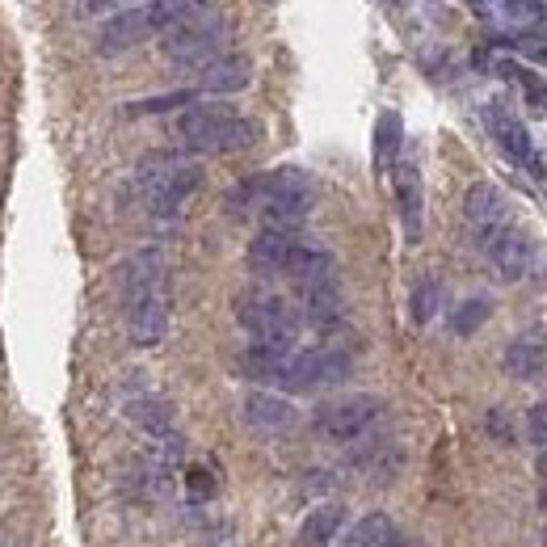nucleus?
I'll use <instances>...</instances> for the list:
<instances>
[{
    "label": "nucleus",
    "mask_w": 547,
    "mask_h": 547,
    "mask_svg": "<svg viewBox=\"0 0 547 547\" xmlns=\"http://www.w3.org/2000/svg\"><path fill=\"white\" fill-rule=\"evenodd\" d=\"M118 291H123L127 337L139 350H152L169 337L173 295H169V266L160 249H139L118 270Z\"/></svg>",
    "instance_id": "f257e3e1"
},
{
    "label": "nucleus",
    "mask_w": 547,
    "mask_h": 547,
    "mask_svg": "<svg viewBox=\"0 0 547 547\" xmlns=\"http://www.w3.org/2000/svg\"><path fill=\"white\" fill-rule=\"evenodd\" d=\"M316 207V181L303 169H270V173H253L240 177L228 190V211L236 219L257 215L261 228H287L299 232L303 219Z\"/></svg>",
    "instance_id": "f03ea898"
},
{
    "label": "nucleus",
    "mask_w": 547,
    "mask_h": 547,
    "mask_svg": "<svg viewBox=\"0 0 547 547\" xmlns=\"http://www.w3.org/2000/svg\"><path fill=\"white\" fill-rule=\"evenodd\" d=\"M173 139L198 156H232L261 144V123L228 106H186L173 123Z\"/></svg>",
    "instance_id": "7ed1b4c3"
},
{
    "label": "nucleus",
    "mask_w": 547,
    "mask_h": 547,
    "mask_svg": "<svg viewBox=\"0 0 547 547\" xmlns=\"http://www.w3.org/2000/svg\"><path fill=\"white\" fill-rule=\"evenodd\" d=\"M198 186H202V169L177 152L144 156V165L135 169V194L160 219H173L198 194Z\"/></svg>",
    "instance_id": "20e7f679"
},
{
    "label": "nucleus",
    "mask_w": 547,
    "mask_h": 547,
    "mask_svg": "<svg viewBox=\"0 0 547 547\" xmlns=\"http://www.w3.org/2000/svg\"><path fill=\"white\" fill-rule=\"evenodd\" d=\"M232 312L240 320V329H245L257 346L295 350L299 329H303V316L278 291H270V287H245V291L236 295Z\"/></svg>",
    "instance_id": "39448f33"
},
{
    "label": "nucleus",
    "mask_w": 547,
    "mask_h": 547,
    "mask_svg": "<svg viewBox=\"0 0 547 547\" xmlns=\"http://www.w3.org/2000/svg\"><path fill=\"white\" fill-rule=\"evenodd\" d=\"M224 47H228V26L207 9L186 17V22L169 26V34H165V59L177 68H194V72L207 68L211 59L228 55Z\"/></svg>",
    "instance_id": "423d86ee"
},
{
    "label": "nucleus",
    "mask_w": 547,
    "mask_h": 547,
    "mask_svg": "<svg viewBox=\"0 0 547 547\" xmlns=\"http://www.w3.org/2000/svg\"><path fill=\"white\" fill-rule=\"evenodd\" d=\"M354 375V354L341 346H316V350H299L287 358V371H282L278 388L282 392H324L337 388Z\"/></svg>",
    "instance_id": "0eeeda50"
},
{
    "label": "nucleus",
    "mask_w": 547,
    "mask_h": 547,
    "mask_svg": "<svg viewBox=\"0 0 547 547\" xmlns=\"http://www.w3.org/2000/svg\"><path fill=\"white\" fill-rule=\"evenodd\" d=\"M383 417V396L375 392H354V396H337L329 404H320L312 425L320 438L329 442H354L371 430V425Z\"/></svg>",
    "instance_id": "6e6552de"
},
{
    "label": "nucleus",
    "mask_w": 547,
    "mask_h": 547,
    "mask_svg": "<svg viewBox=\"0 0 547 547\" xmlns=\"http://www.w3.org/2000/svg\"><path fill=\"white\" fill-rule=\"evenodd\" d=\"M476 240H480V253H484V261H489V270L501 282L526 278V270H531V261H535V240L526 236L518 224H501V228L484 232Z\"/></svg>",
    "instance_id": "1a4fd4ad"
},
{
    "label": "nucleus",
    "mask_w": 547,
    "mask_h": 547,
    "mask_svg": "<svg viewBox=\"0 0 547 547\" xmlns=\"http://www.w3.org/2000/svg\"><path fill=\"white\" fill-rule=\"evenodd\" d=\"M392 190H396V211H400V228L404 240L417 245L421 228H425V190H421V169L409 160H396L392 169Z\"/></svg>",
    "instance_id": "9d476101"
},
{
    "label": "nucleus",
    "mask_w": 547,
    "mask_h": 547,
    "mask_svg": "<svg viewBox=\"0 0 547 547\" xmlns=\"http://www.w3.org/2000/svg\"><path fill=\"white\" fill-rule=\"evenodd\" d=\"M240 417H245V425L257 434H291L299 425V409L287 396H274V392H261V388L240 400Z\"/></svg>",
    "instance_id": "9b49d317"
},
{
    "label": "nucleus",
    "mask_w": 547,
    "mask_h": 547,
    "mask_svg": "<svg viewBox=\"0 0 547 547\" xmlns=\"http://www.w3.org/2000/svg\"><path fill=\"white\" fill-rule=\"evenodd\" d=\"M463 215H468V228L476 236L493 232L501 224H514L510 198H505V190L497 186V181H476V186L468 190V198H463Z\"/></svg>",
    "instance_id": "f8f14e48"
},
{
    "label": "nucleus",
    "mask_w": 547,
    "mask_h": 547,
    "mask_svg": "<svg viewBox=\"0 0 547 547\" xmlns=\"http://www.w3.org/2000/svg\"><path fill=\"white\" fill-rule=\"evenodd\" d=\"M295 245H299V232H287V228H261V232L249 240L245 261H249V270L261 274V278L287 274Z\"/></svg>",
    "instance_id": "ddd939ff"
},
{
    "label": "nucleus",
    "mask_w": 547,
    "mask_h": 547,
    "mask_svg": "<svg viewBox=\"0 0 547 547\" xmlns=\"http://www.w3.org/2000/svg\"><path fill=\"white\" fill-rule=\"evenodd\" d=\"M484 123H489L493 139L501 144V152L514 160V165L543 173V169H539V156H535V144H531V131H526L514 114H505L501 106H489V110H484Z\"/></svg>",
    "instance_id": "4468645a"
},
{
    "label": "nucleus",
    "mask_w": 547,
    "mask_h": 547,
    "mask_svg": "<svg viewBox=\"0 0 547 547\" xmlns=\"http://www.w3.org/2000/svg\"><path fill=\"white\" fill-rule=\"evenodd\" d=\"M249 80H253V64H249L245 55H219V59H211L207 68H198L194 93H215V97H224V93L249 89Z\"/></svg>",
    "instance_id": "2eb2a0df"
},
{
    "label": "nucleus",
    "mask_w": 547,
    "mask_h": 547,
    "mask_svg": "<svg viewBox=\"0 0 547 547\" xmlns=\"http://www.w3.org/2000/svg\"><path fill=\"white\" fill-rule=\"evenodd\" d=\"M287 278L295 282V291H312V287H324V282H337V261L329 249L320 245H295L291 253V266H287Z\"/></svg>",
    "instance_id": "dca6fc26"
},
{
    "label": "nucleus",
    "mask_w": 547,
    "mask_h": 547,
    "mask_svg": "<svg viewBox=\"0 0 547 547\" xmlns=\"http://www.w3.org/2000/svg\"><path fill=\"white\" fill-rule=\"evenodd\" d=\"M543 362H547V337L543 329H522L510 346H505V358H501V367L510 379H535L543 371Z\"/></svg>",
    "instance_id": "f3484780"
},
{
    "label": "nucleus",
    "mask_w": 547,
    "mask_h": 547,
    "mask_svg": "<svg viewBox=\"0 0 547 547\" xmlns=\"http://www.w3.org/2000/svg\"><path fill=\"white\" fill-rule=\"evenodd\" d=\"M400 539V526L392 514H362L350 531H341V547H392Z\"/></svg>",
    "instance_id": "a211bd4d"
},
{
    "label": "nucleus",
    "mask_w": 547,
    "mask_h": 547,
    "mask_svg": "<svg viewBox=\"0 0 547 547\" xmlns=\"http://www.w3.org/2000/svg\"><path fill=\"white\" fill-rule=\"evenodd\" d=\"M295 350H274V346H253L236 358V371L245 375V379H253V383H278L282 379V371H287V358H291Z\"/></svg>",
    "instance_id": "6ab92c4d"
},
{
    "label": "nucleus",
    "mask_w": 547,
    "mask_h": 547,
    "mask_svg": "<svg viewBox=\"0 0 547 547\" xmlns=\"http://www.w3.org/2000/svg\"><path fill=\"white\" fill-rule=\"evenodd\" d=\"M346 531V510L341 505H316L299 522V547H333V539Z\"/></svg>",
    "instance_id": "aec40b11"
},
{
    "label": "nucleus",
    "mask_w": 547,
    "mask_h": 547,
    "mask_svg": "<svg viewBox=\"0 0 547 547\" xmlns=\"http://www.w3.org/2000/svg\"><path fill=\"white\" fill-rule=\"evenodd\" d=\"M127 417L139 425V430H148L152 438H173V409L160 396H144V400H131L127 404Z\"/></svg>",
    "instance_id": "412c9836"
},
{
    "label": "nucleus",
    "mask_w": 547,
    "mask_h": 547,
    "mask_svg": "<svg viewBox=\"0 0 547 547\" xmlns=\"http://www.w3.org/2000/svg\"><path fill=\"white\" fill-rule=\"evenodd\" d=\"M400 144H404V123L396 110H383L375 123V165L379 169H396L400 160Z\"/></svg>",
    "instance_id": "4be33fe9"
},
{
    "label": "nucleus",
    "mask_w": 547,
    "mask_h": 547,
    "mask_svg": "<svg viewBox=\"0 0 547 547\" xmlns=\"http://www.w3.org/2000/svg\"><path fill=\"white\" fill-rule=\"evenodd\" d=\"M497 76L514 80V85H522L526 101H531L535 110H547V80H543L535 68H522V64H514V59H497Z\"/></svg>",
    "instance_id": "5701e85b"
},
{
    "label": "nucleus",
    "mask_w": 547,
    "mask_h": 547,
    "mask_svg": "<svg viewBox=\"0 0 547 547\" xmlns=\"http://www.w3.org/2000/svg\"><path fill=\"white\" fill-rule=\"evenodd\" d=\"M489 316H493V299H484V295L463 299L455 308V316H451V333L455 337H472V333H480L484 324H489Z\"/></svg>",
    "instance_id": "b1692460"
},
{
    "label": "nucleus",
    "mask_w": 547,
    "mask_h": 547,
    "mask_svg": "<svg viewBox=\"0 0 547 547\" xmlns=\"http://www.w3.org/2000/svg\"><path fill=\"white\" fill-rule=\"evenodd\" d=\"M186 106H194V89H177V93H160V97L131 101L123 114H127V118H144V114H169V110H186Z\"/></svg>",
    "instance_id": "393cba45"
},
{
    "label": "nucleus",
    "mask_w": 547,
    "mask_h": 547,
    "mask_svg": "<svg viewBox=\"0 0 547 547\" xmlns=\"http://www.w3.org/2000/svg\"><path fill=\"white\" fill-rule=\"evenodd\" d=\"M442 308V287H438V278H421L417 287H413V299H409V316L413 324H430Z\"/></svg>",
    "instance_id": "a878e982"
},
{
    "label": "nucleus",
    "mask_w": 547,
    "mask_h": 547,
    "mask_svg": "<svg viewBox=\"0 0 547 547\" xmlns=\"http://www.w3.org/2000/svg\"><path fill=\"white\" fill-rule=\"evenodd\" d=\"M484 430H489V438H497L501 447H510V442H514L510 413H505V409H489V413H484Z\"/></svg>",
    "instance_id": "bb28decb"
},
{
    "label": "nucleus",
    "mask_w": 547,
    "mask_h": 547,
    "mask_svg": "<svg viewBox=\"0 0 547 547\" xmlns=\"http://www.w3.org/2000/svg\"><path fill=\"white\" fill-rule=\"evenodd\" d=\"M526 434H531V442L539 451L547 447V404H531V413H526Z\"/></svg>",
    "instance_id": "cd10ccee"
},
{
    "label": "nucleus",
    "mask_w": 547,
    "mask_h": 547,
    "mask_svg": "<svg viewBox=\"0 0 547 547\" xmlns=\"http://www.w3.org/2000/svg\"><path fill=\"white\" fill-rule=\"evenodd\" d=\"M127 0H72L76 17H101V13H118Z\"/></svg>",
    "instance_id": "c85d7f7f"
},
{
    "label": "nucleus",
    "mask_w": 547,
    "mask_h": 547,
    "mask_svg": "<svg viewBox=\"0 0 547 547\" xmlns=\"http://www.w3.org/2000/svg\"><path fill=\"white\" fill-rule=\"evenodd\" d=\"M190 497L194 501H211L215 497V480H211V472H202V468H190Z\"/></svg>",
    "instance_id": "c756f323"
},
{
    "label": "nucleus",
    "mask_w": 547,
    "mask_h": 547,
    "mask_svg": "<svg viewBox=\"0 0 547 547\" xmlns=\"http://www.w3.org/2000/svg\"><path fill=\"white\" fill-rule=\"evenodd\" d=\"M510 9H518L522 17H531V22H547V9H543V0H505Z\"/></svg>",
    "instance_id": "7c9ffc66"
},
{
    "label": "nucleus",
    "mask_w": 547,
    "mask_h": 547,
    "mask_svg": "<svg viewBox=\"0 0 547 547\" xmlns=\"http://www.w3.org/2000/svg\"><path fill=\"white\" fill-rule=\"evenodd\" d=\"M539 497H543V510H547V447L539 451Z\"/></svg>",
    "instance_id": "2f4dec72"
},
{
    "label": "nucleus",
    "mask_w": 547,
    "mask_h": 547,
    "mask_svg": "<svg viewBox=\"0 0 547 547\" xmlns=\"http://www.w3.org/2000/svg\"><path fill=\"white\" fill-rule=\"evenodd\" d=\"M392 547H425V543H417V539H396Z\"/></svg>",
    "instance_id": "473e14b6"
}]
</instances>
